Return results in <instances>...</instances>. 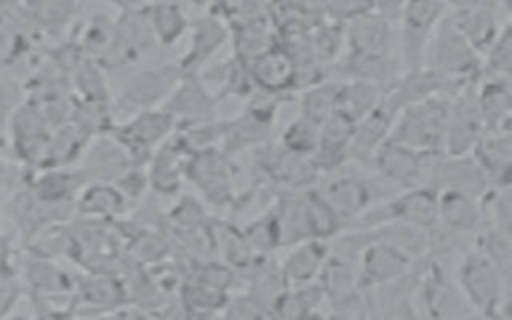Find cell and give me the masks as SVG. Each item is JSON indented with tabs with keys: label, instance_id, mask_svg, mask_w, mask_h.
Here are the masks:
<instances>
[{
	"label": "cell",
	"instance_id": "7402d4cb",
	"mask_svg": "<svg viewBox=\"0 0 512 320\" xmlns=\"http://www.w3.org/2000/svg\"><path fill=\"white\" fill-rule=\"evenodd\" d=\"M188 28L192 32V40H190V50L182 58L180 70L196 74V70L204 66V62L210 60L212 54L226 40V28L216 16L196 18L190 22Z\"/></svg>",
	"mask_w": 512,
	"mask_h": 320
},
{
	"label": "cell",
	"instance_id": "d6a6232c",
	"mask_svg": "<svg viewBox=\"0 0 512 320\" xmlns=\"http://www.w3.org/2000/svg\"><path fill=\"white\" fill-rule=\"evenodd\" d=\"M182 306L192 310H200V312H210L216 310L220 306L226 304V294L210 284H204L196 278H192L190 282H186L182 286Z\"/></svg>",
	"mask_w": 512,
	"mask_h": 320
},
{
	"label": "cell",
	"instance_id": "6da1fadb",
	"mask_svg": "<svg viewBox=\"0 0 512 320\" xmlns=\"http://www.w3.org/2000/svg\"><path fill=\"white\" fill-rule=\"evenodd\" d=\"M448 98L432 94L394 114L388 138L416 152H444Z\"/></svg>",
	"mask_w": 512,
	"mask_h": 320
},
{
	"label": "cell",
	"instance_id": "836d02e7",
	"mask_svg": "<svg viewBox=\"0 0 512 320\" xmlns=\"http://www.w3.org/2000/svg\"><path fill=\"white\" fill-rule=\"evenodd\" d=\"M22 296V278L6 252H0V316L8 314Z\"/></svg>",
	"mask_w": 512,
	"mask_h": 320
},
{
	"label": "cell",
	"instance_id": "8992f818",
	"mask_svg": "<svg viewBox=\"0 0 512 320\" xmlns=\"http://www.w3.org/2000/svg\"><path fill=\"white\" fill-rule=\"evenodd\" d=\"M484 122L476 102V84L466 82L448 100L444 152L450 156H462L474 148L484 134Z\"/></svg>",
	"mask_w": 512,
	"mask_h": 320
},
{
	"label": "cell",
	"instance_id": "e575fe53",
	"mask_svg": "<svg viewBox=\"0 0 512 320\" xmlns=\"http://www.w3.org/2000/svg\"><path fill=\"white\" fill-rule=\"evenodd\" d=\"M486 50H488V60H486L488 72L492 76L508 78V74H510V28L504 26Z\"/></svg>",
	"mask_w": 512,
	"mask_h": 320
},
{
	"label": "cell",
	"instance_id": "cb8c5ba5",
	"mask_svg": "<svg viewBox=\"0 0 512 320\" xmlns=\"http://www.w3.org/2000/svg\"><path fill=\"white\" fill-rule=\"evenodd\" d=\"M450 22L478 52L484 50V46H490V42L500 32L498 20L494 18L492 10L484 4L462 6Z\"/></svg>",
	"mask_w": 512,
	"mask_h": 320
},
{
	"label": "cell",
	"instance_id": "277c9868",
	"mask_svg": "<svg viewBox=\"0 0 512 320\" xmlns=\"http://www.w3.org/2000/svg\"><path fill=\"white\" fill-rule=\"evenodd\" d=\"M412 252L392 236H376L358 252V282L364 290L384 286L408 276Z\"/></svg>",
	"mask_w": 512,
	"mask_h": 320
},
{
	"label": "cell",
	"instance_id": "d590c367",
	"mask_svg": "<svg viewBox=\"0 0 512 320\" xmlns=\"http://www.w3.org/2000/svg\"><path fill=\"white\" fill-rule=\"evenodd\" d=\"M16 96H18L16 82H12L8 78H0V116L12 112L16 108Z\"/></svg>",
	"mask_w": 512,
	"mask_h": 320
},
{
	"label": "cell",
	"instance_id": "f35d334b",
	"mask_svg": "<svg viewBox=\"0 0 512 320\" xmlns=\"http://www.w3.org/2000/svg\"><path fill=\"white\" fill-rule=\"evenodd\" d=\"M110 2H122V0H110Z\"/></svg>",
	"mask_w": 512,
	"mask_h": 320
},
{
	"label": "cell",
	"instance_id": "e0dca14e",
	"mask_svg": "<svg viewBox=\"0 0 512 320\" xmlns=\"http://www.w3.org/2000/svg\"><path fill=\"white\" fill-rule=\"evenodd\" d=\"M470 152H474V160L490 184L510 186V130L484 132Z\"/></svg>",
	"mask_w": 512,
	"mask_h": 320
},
{
	"label": "cell",
	"instance_id": "5bb4252c",
	"mask_svg": "<svg viewBox=\"0 0 512 320\" xmlns=\"http://www.w3.org/2000/svg\"><path fill=\"white\" fill-rule=\"evenodd\" d=\"M478 200L480 198L462 190H438V226L452 234L478 232L484 218V210Z\"/></svg>",
	"mask_w": 512,
	"mask_h": 320
},
{
	"label": "cell",
	"instance_id": "ba28073f",
	"mask_svg": "<svg viewBox=\"0 0 512 320\" xmlns=\"http://www.w3.org/2000/svg\"><path fill=\"white\" fill-rule=\"evenodd\" d=\"M388 220L400 222L422 232H434L438 228V190L426 184L406 188V192L386 202Z\"/></svg>",
	"mask_w": 512,
	"mask_h": 320
},
{
	"label": "cell",
	"instance_id": "4dcf8cb0",
	"mask_svg": "<svg viewBox=\"0 0 512 320\" xmlns=\"http://www.w3.org/2000/svg\"><path fill=\"white\" fill-rule=\"evenodd\" d=\"M338 106V84L324 82L314 84L306 90L302 98V118L320 126L328 116L336 112Z\"/></svg>",
	"mask_w": 512,
	"mask_h": 320
},
{
	"label": "cell",
	"instance_id": "44dd1931",
	"mask_svg": "<svg viewBox=\"0 0 512 320\" xmlns=\"http://www.w3.org/2000/svg\"><path fill=\"white\" fill-rule=\"evenodd\" d=\"M476 102L486 132L508 130L510 126V84L508 78L492 76L476 86Z\"/></svg>",
	"mask_w": 512,
	"mask_h": 320
},
{
	"label": "cell",
	"instance_id": "f1b7e54d",
	"mask_svg": "<svg viewBox=\"0 0 512 320\" xmlns=\"http://www.w3.org/2000/svg\"><path fill=\"white\" fill-rule=\"evenodd\" d=\"M126 196L112 184L94 182L86 186L78 196V210L92 218L116 216L124 210Z\"/></svg>",
	"mask_w": 512,
	"mask_h": 320
},
{
	"label": "cell",
	"instance_id": "30bf717a",
	"mask_svg": "<svg viewBox=\"0 0 512 320\" xmlns=\"http://www.w3.org/2000/svg\"><path fill=\"white\" fill-rule=\"evenodd\" d=\"M370 162L386 182H392L402 188H412L422 184L424 154L404 144H398L390 138H386L376 148Z\"/></svg>",
	"mask_w": 512,
	"mask_h": 320
},
{
	"label": "cell",
	"instance_id": "603a6c76",
	"mask_svg": "<svg viewBox=\"0 0 512 320\" xmlns=\"http://www.w3.org/2000/svg\"><path fill=\"white\" fill-rule=\"evenodd\" d=\"M186 152V146L182 138H174V142H162L158 152L152 158L150 164V184L160 192V194H176L180 188V178L184 174V164L182 154Z\"/></svg>",
	"mask_w": 512,
	"mask_h": 320
},
{
	"label": "cell",
	"instance_id": "83f0119b",
	"mask_svg": "<svg viewBox=\"0 0 512 320\" xmlns=\"http://www.w3.org/2000/svg\"><path fill=\"white\" fill-rule=\"evenodd\" d=\"M24 280L36 296L62 294L72 288V278L52 264L46 256H36L26 262Z\"/></svg>",
	"mask_w": 512,
	"mask_h": 320
},
{
	"label": "cell",
	"instance_id": "74e56055",
	"mask_svg": "<svg viewBox=\"0 0 512 320\" xmlns=\"http://www.w3.org/2000/svg\"><path fill=\"white\" fill-rule=\"evenodd\" d=\"M152 2H178V0H152Z\"/></svg>",
	"mask_w": 512,
	"mask_h": 320
},
{
	"label": "cell",
	"instance_id": "8d00e7d4",
	"mask_svg": "<svg viewBox=\"0 0 512 320\" xmlns=\"http://www.w3.org/2000/svg\"><path fill=\"white\" fill-rule=\"evenodd\" d=\"M10 182H12V178H10V166H8L6 160L0 158V188L10 186Z\"/></svg>",
	"mask_w": 512,
	"mask_h": 320
},
{
	"label": "cell",
	"instance_id": "7c38bea8",
	"mask_svg": "<svg viewBox=\"0 0 512 320\" xmlns=\"http://www.w3.org/2000/svg\"><path fill=\"white\" fill-rule=\"evenodd\" d=\"M184 174L202 190V194L214 202L224 204L230 198V170L226 156L216 148L194 150L184 164Z\"/></svg>",
	"mask_w": 512,
	"mask_h": 320
},
{
	"label": "cell",
	"instance_id": "9a60e30c",
	"mask_svg": "<svg viewBox=\"0 0 512 320\" xmlns=\"http://www.w3.org/2000/svg\"><path fill=\"white\" fill-rule=\"evenodd\" d=\"M346 40L352 54L388 56L392 46L390 18L378 12H362L348 20Z\"/></svg>",
	"mask_w": 512,
	"mask_h": 320
},
{
	"label": "cell",
	"instance_id": "5b68a950",
	"mask_svg": "<svg viewBox=\"0 0 512 320\" xmlns=\"http://www.w3.org/2000/svg\"><path fill=\"white\" fill-rule=\"evenodd\" d=\"M444 0H404L400 8V46L408 70H418L424 62L426 46L442 20Z\"/></svg>",
	"mask_w": 512,
	"mask_h": 320
},
{
	"label": "cell",
	"instance_id": "484cf974",
	"mask_svg": "<svg viewBox=\"0 0 512 320\" xmlns=\"http://www.w3.org/2000/svg\"><path fill=\"white\" fill-rule=\"evenodd\" d=\"M80 186V178L74 172H66L58 166H52L50 170H46L42 176H38L32 184H30V194L46 204V206H62L66 202H70L76 194Z\"/></svg>",
	"mask_w": 512,
	"mask_h": 320
},
{
	"label": "cell",
	"instance_id": "1f68e13d",
	"mask_svg": "<svg viewBox=\"0 0 512 320\" xmlns=\"http://www.w3.org/2000/svg\"><path fill=\"white\" fill-rule=\"evenodd\" d=\"M282 148L294 154L314 156L318 148V126L306 118L294 120L286 130L282 132Z\"/></svg>",
	"mask_w": 512,
	"mask_h": 320
},
{
	"label": "cell",
	"instance_id": "ac0fdd59",
	"mask_svg": "<svg viewBox=\"0 0 512 320\" xmlns=\"http://www.w3.org/2000/svg\"><path fill=\"white\" fill-rule=\"evenodd\" d=\"M212 108H214V98L210 96L202 80H198L196 74L192 72H184L180 76V80L168 94V102H166V112H170L174 118L184 116L196 122H206Z\"/></svg>",
	"mask_w": 512,
	"mask_h": 320
},
{
	"label": "cell",
	"instance_id": "3957f363",
	"mask_svg": "<svg viewBox=\"0 0 512 320\" xmlns=\"http://www.w3.org/2000/svg\"><path fill=\"white\" fill-rule=\"evenodd\" d=\"M424 62L440 80L452 82L456 88L470 82L480 70L478 50L454 28L452 22L436 26L424 54Z\"/></svg>",
	"mask_w": 512,
	"mask_h": 320
},
{
	"label": "cell",
	"instance_id": "2e32d148",
	"mask_svg": "<svg viewBox=\"0 0 512 320\" xmlns=\"http://www.w3.org/2000/svg\"><path fill=\"white\" fill-rule=\"evenodd\" d=\"M292 246L294 248L280 264V272L286 286H304L318 282V276L328 258L326 242L318 238H308Z\"/></svg>",
	"mask_w": 512,
	"mask_h": 320
},
{
	"label": "cell",
	"instance_id": "52a82bcc",
	"mask_svg": "<svg viewBox=\"0 0 512 320\" xmlns=\"http://www.w3.org/2000/svg\"><path fill=\"white\" fill-rule=\"evenodd\" d=\"M174 124L176 118L166 110H140L134 112V116L124 126H120V130L116 132V140L124 146L128 156H148L158 142L162 144L166 140Z\"/></svg>",
	"mask_w": 512,
	"mask_h": 320
},
{
	"label": "cell",
	"instance_id": "7a4b0ae2",
	"mask_svg": "<svg viewBox=\"0 0 512 320\" xmlns=\"http://www.w3.org/2000/svg\"><path fill=\"white\" fill-rule=\"evenodd\" d=\"M458 288L474 314L500 316L510 302V278L478 248L462 256L456 272Z\"/></svg>",
	"mask_w": 512,
	"mask_h": 320
},
{
	"label": "cell",
	"instance_id": "f546056e",
	"mask_svg": "<svg viewBox=\"0 0 512 320\" xmlns=\"http://www.w3.org/2000/svg\"><path fill=\"white\" fill-rule=\"evenodd\" d=\"M78 296L90 306H122L126 290L108 272H90L78 280Z\"/></svg>",
	"mask_w": 512,
	"mask_h": 320
},
{
	"label": "cell",
	"instance_id": "d6986e66",
	"mask_svg": "<svg viewBox=\"0 0 512 320\" xmlns=\"http://www.w3.org/2000/svg\"><path fill=\"white\" fill-rule=\"evenodd\" d=\"M274 102L272 104H254L234 122L222 128V140L228 150H238L244 146H254L264 142L270 134L274 122Z\"/></svg>",
	"mask_w": 512,
	"mask_h": 320
},
{
	"label": "cell",
	"instance_id": "4fadbf2b",
	"mask_svg": "<svg viewBox=\"0 0 512 320\" xmlns=\"http://www.w3.org/2000/svg\"><path fill=\"white\" fill-rule=\"evenodd\" d=\"M420 306L428 316L450 318V316H472V308L462 296L458 284H452L444 272L432 266L418 284Z\"/></svg>",
	"mask_w": 512,
	"mask_h": 320
},
{
	"label": "cell",
	"instance_id": "d4e9b609",
	"mask_svg": "<svg viewBox=\"0 0 512 320\" xmlns=\"http://www.w3.org/2000/svg\"><path fill=\"white\" fill-rule=\"evenodd\" d=\"M144 16L154 34V40L164 48L172 46L190 26L178 2H152L144 10Z\"/></svg>",
	"mask_w": 512,
	"mask_h": 320
},
{
	"label": "cell",
	"instance_id": "9c48e42d",
	"mask_svg": "<svg viewBox=\"0 0 512 320\" xmlns=\"http://www.w3.org/2000/svg\"><path fill=\"white\" fill-rule=\"evenodd\" d=\"M184 72L180 66L164 64L160 68H148L128 78L122 88L120 104L132 112L148 110L158 100L168 96Z\"/></svg>",
	"mask_w": 512,
	"mask_h": 320
},
{
	"label": "cell",
	"instance_id": "4316f807",
	"mask_svg": "<svg viewBox=\"0 0 512 320\" xmlns=\"http://www.w3.org/2000/svg\"><path fill=\"white\" fill-rule=\"evenodd\" d=\"M382 86L364 80H350L346 84H338V106L336 110L350 118L354 124L372 112L382 96Z\"/></svg>",
	"mask_w": 512,
	"mask_h": 320
},
{
	"label": "cell",
	"instance_id": "8fae6325",
	"mask_svg": "<svg viewBox=\"0 0 512 320\" xmlns=\"http://www.w3.org/2000/svg\"><path fill=\"white\" fill-rule=\"evenodd\" d=\"M316 192L332 208L340 222L364 214L374 196L370 182L354 172H342L328 178Z\"/></svg>",
	"mask_w": 512,
	"mask_h": 320
},
{
	"label": "cell",
	"instance_id": "ffe728a7",
	"mask_svg": "<svg viewBox=\"0 0 512 320\" xmlns=\"http://www.w3.org/2000/svg\"><path fill=\"white\" fill-rule=\"evenodd\" d=\"M256 88L266 92H282L294 84V64L284 48L270 46L262 54L246 62Z\"/></svg>",
	"mask_w": 512,
	"mask_h": 320
}]
</instances>
